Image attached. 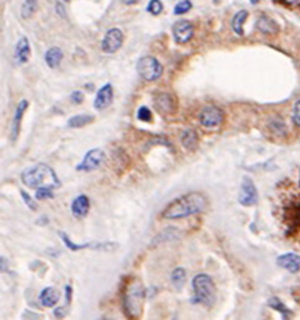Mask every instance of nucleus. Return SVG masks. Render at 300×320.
<instances>
[{
	"instance_id": "obj_22",
	"label": "nucleus",
	"mask_w": 300,
	"mask_h": 320,
	"mask_svg": "<svg viewBox=\"0 0 300 320\" xmlns=\"http://www.w3.org/2000/svg\"><path fill=\"white\" fill-rule=\"evenodd\" d=\"M257 29L264 34H274L277 32V25L272 21V19L266 18V17H261L257 21Z\"/></svg>"
},
{
	"instance_id": "obj_18",
	"label": "nucleus",
	"mask_w": 300,
	"mask_h": 320,
	"mask_svg": "<svg viewBox=\"0 0 300 320\" xmlns=\"http://www.w3.org/2000/svg\"><path fill=\"white\" fill-rule=\"evenodd\" d=\"M62 57H64V53H62V50L57 46H53V48H50V49L46 50V53H45V63L48 65L49 68H52V69H56V68L60 67V64L62 61Z\"/></svg>"
},
{
	"instance_id": "obj_1",
	"label": "nucleus",
	"mask_w": 300,
	"mask_h": 320,
	"mask_svg": "<svg viewBox=\"0 0 300 320\" xmlns=\"http://www.w3.org/2000/svg\"><path fill=\"white\" fill-rule=\"evenodd\" d=\"M206 207H207L206 196L199 192H191L169 203L161 213V216L163 219H168V220H177V219H184L203 212Z\"/></svg>"
},
{
	"instance_id": "obj_16",
	"label": "nucleus",
	"mask_w": 300,
	"mask_h": 320,
	"mask_svg": "<svg viewBox=\"0 0 300 320\" xmlns=\"http://www.w3.org/2000/svg\"><path fill=\"white\" fill-rule=\"evenodd\" d=\"M156 108L159 110L161 114H173L176 110V103L175 99L168 94H161L156 98L155 102Z\"/></svg>"
},
{
	"instance_id": "obj_19",
	"label": "nucleus",
	"mask_w": 300,
	"mask_h": 320,
	"mask_svg": "<svg viewBox=\"0 0 300 320\" xmlns=\"http://www.w3.org/2000/svg\"><path fill=\"white\" fill-rule=\"evenodd\" d=\"M199 135L198 133L192 129H187L184 133L181 134V145L186 147L187 150L194 151L198 147Z\"/></svg>"
},
{
	"instance_id": "obj_27",
	"label": "nucleus",
	"mask_w": 300,
	"mask_h": 320,
	"mask_svg": "<svg viewBox=\"0 0 300 320\" xmlns=\"http://www.w3.org/2000/svg\"><path fill=\"white\" fill-rule=\"evenodd\" d=\"M53 188L50 187H41L36 191L37 200H46V199H53Z\"/></svg>"
},
{
	"instance_id": "obj_38",
	"label": "nucleus",
	"mask_w": 300,
	"mask_h": 320,
	"mask_svg": "<svg viewBox=\"0 0 300 320\" xmlns=\"http://www.w3.org/2000/svg\"><path fill=\"white\" fill-rule=\"evenodd\" d=\"M57 11L58 13H61L62 17H65V11H64V9H62L61 5H57Z\"/></svg>"
},
{
	"instance_id": "obj_37",
	"label": "nucleus",
	"mask_w": 300,
	"mask_h": 320,
	"mask_svg": "<svg viewBox=\"0 0 300 320\" xmlns=\"http://www.w3.org/2000/svg\"><path fill=\"white\" fill-rule=\"evenodd\" d=\"M139 0H122V3H124V5H127V6H132V5H135V3H138Z\"/></svg>"
},
{
	"instance_id": "obj_34",
	"label": "nucleus",
	"mask_w": 300,
	"mask_h": 320,
	"mask_svg": "<svg viewBox=\"0 0 300 320\" xmlns=\"http://www.w3.org/2000/svg\"><path fill=\"white\" fill-rule=\"evenodd\" d=\"M65 298H66V305H69L72 301V286L66 285L65 286Z\"/></svg>"
},
{
	"instance_id": "obj_26",
	"label": "nucleus",
	"mask_w": 300,
	"mask_h": 320,
	"mask_svg": "<svg viewBox=\"0 0 300 320\" xmlns=\"http://www.w3.org/2000/svg\"><path fill=\"white\" fill-rule=\"evenodd\" d=\"M269 307H272L273 309H276V311L280 312L284 319H288V317L291 316V312H289V309H288V308L285 307V305H284V304H282L280 300H278V298H276V297L270 298Z\"/></svg>"
},
{
	"instance_id": "obj_3",
	"label": "nucleus",
	"mask_w": 300,
	"mask_h": 320,
	"mask_svg": "<svg viewBox=\"0 0 300 320\" xmlns=\"http://www.w3.org/2000/svg\"><path fill=\"white\" fill-rule=\"evenodd\" d=\"M146 292L138 281H132L131 284L126 286L123 293V311L130 319H137L142 313L143 300Z\"/></svg>"
},
{
	"instance_id": "obj_20",
	"label": "nucleus",
	"mask_w": 300,
	"mask_h": 320,
	"mask_svg": "<svg viewBox=\"0 0 300 320\" xmlns=\"http://www.w3.org/2000/svg\"><path fill=\"white\" fill-rule=\"evenodd\" d=\"M93 120H95V116L93 115H89V114H81V115L72 116L71 119L68 120L66 126H68L69 129H81V127H84V126L92 123Z\"/></svg>"
},
{
	"instance_id": "obj_5",
	"label": "nucleus",
	"mask_w": 300,
	"mask_h": 320,
	"mask_svg": "<svg viewBox=\"0 0 300 320\" xmlns=\"http://www.w3.org/2000/svg\"><path fill=\"white\" fill-rule=\"evenodd\" d=\"M137 72L143 80L156 81L163 76L164 68L157 58L145 56L137 61Z\"/></svg>"
},
{
	"instance_id": "obj_12",
	"label": "nucleus",
	"mask_w": 300,
	"mask_h": 320,
	"mask_svg": "<svg viewBox=\"0 0 300 320\" xmlns=\"http://www.w3.org/2000/svg\"><path fill=\"white\" fill-rule=\"evenodd\" d=\"M27 108H29V102H27L26 99H22V100L18 103L17 108H15L13 123H11V141H13V142H17V139H18L19 131H21V125H22V119L23 116H25V112L27 111Z\"/></svg>"
},
{
	"instance_id": "obj_30",
	"label": "nucleus",
	"mask_w": 300,
	"mask_h": 320,
	"mask_svg": "<svg viewBox=\"0 0 300 320\" xmlns=\"http://www.w3.org/2000/svg\"><path fill=\"white\" fill-rule=\"evenodd\" d=\"M164 10V6L161 3V0H150L149 5L146 7V11L152 15H160V14L163 13Z\"/></svg>"
},
{
	"instance_id": "obj_36",
	"label": "nucleus",
	"mask_w": 300,
	"mask_h": 320,
	"mask_svg": "<svg viewBox=\"0 0 300 320\" xmlns=\"http://www.w3.org/2000/svg\"><path fill=\"white\" fill-rule=\"evenodd\" d=\"M282 2L284 5H288V6H299L300 5V0H280Z\"/></svg>"
},
{
	"instance_id": "obj_13",
	"label": "nucleus",
	"mask_w": 300,
	"mask_h": 320,
	"mask_svg": "<svg viewBox=\"0 0 300 320\" xmlns=\"http://www.w3.org/2000/svg\"><path fill=\"white\" fill-rule=\"evenodd\" d=\"M89 199L87 195H79L76 196L71 204L72 215L76 219H83L85 218L89 212Z\"/></svg>"
},
{
	"instance_id": "obj_21",
	"label": "nucleus",
	"mask_w": 300,
	"mask_h": 320,
	"mask_svg": "<svg viewBox=\"0 0 300 320\" xmlns=\"http://www.w3.org/2000/svg\"><path fill=\"white\" fill-rule=\"evenodd\" d=\"M247 19V11L246 10H241L238 13L235 14L234 18L231 21V27H233V32L237 34V36L242 37L243 36V23Z\"/></svg>"
},
{
	"instance_id": "obj_6",
	"label": "nucleus",
	"mask_w": 300,
	"mask_h": 320,
	"mask_svg": "<svg viewBox=\"0 0 300 320\" xmlns=\"http://www.w3.org/2000/svg\"><path fill=\"white\" fill-rule=\"evenodd\" d=\"M223 111L219 107L207 106L199 114V122L204 129H215L223 122Z\"/></svg>"
},
{
	"instance_id": "obj_28",
	"label": "nucleus",
	"mask_w": 300,
	"mask_h": 320,
	"mask_svg": "<svg viewBox=\"0 0 300 320\" xmlns=\"http://www.w3.org/2000/svg\"><path fill=\"white\" fill-rule=\"evenodd\" d=\"M191 9H192V3H191L190 0H181V2H179V3L175 6L173 14H175V15H183V14L188 13Z\"/></svg>"
},
{
	"instance_id": "obj_2",
	"label": "nucleus",
	"mask_w": 300,
	"mask_h": 320,
	"mask_svg": "<svg viewBox=\"0 0 300 320\" xmlns=\"http://www.w3.org/2000/svg\"><path fill=\"white\" fill-rule=\"evenodd\" d=\"M21 180L29 188L50 187L56 189L61 187V181L58 180L56 172L46 164L33 165L25 169L21 173Z\"/></svg>"
},
{
	"instance_id": "obj_14",
	"label": "nucleus",
	"mask_w": 300,
	"mask_h": 320,
	"mask_svg": "<svg viewBox=\"0 0 300 320\" xmlns=\"http://www.w3.org/2000/svg\"><path fill=\"white\" fill-rule=\"evenodd\" d=\"M276 262L280 267L285 269L289 273H297L300 270V255L295 253H287L282 254L280 257H277Z\"/></svg>"
},
{
	"instance_id": "obj_39",
	"label": "nucleus",
	"mask_w": 300,
	"mask_h": 320,
	"mask_svg": "<svg viewBox=\"0 0 300 320\" xmlns=\"http://www.w3.org/2000/svg\"><path fill=\"white\" fill-rule=\"evenodd\" d=\"M258 2H260V0H250V3H253V5H257Z\"/></svg>"
},
{
	"instance_id": "obj_17",
	"label": "nucleus",
	"mask_w": 300,
	"mask_h": 320,
	"mask_svg": "<svg viewBox=\"0 0 300 320\" xmlns=\"http://www.w3.org/2000/svg\"><path fill=\"white\" fill-rule=\"evenodd\" d=\"M58 300H60V292L54 286H48L41 290L40 302L44 307L53 308L54 305H57Z\"/></svg>"
},
{
	"instance_id": "obj_32",
	"label": "nucleus",
	"mask_w": 300,
	"mask_h": 320,
	"mask_svg": "<svg viewBox=\"0 0 300 320\" xmlns=\"http://www.w3.org/2000/svg\"><path fill=\"white\" fill-rule=\"evenodd\" d=\"M292 120L297 127H300V100L295 103L293 106V111H292Z\"/></svg>"
},
{
	"instance_id": "obj_23",
	"label": "nucleus",
	"mask_w": 300,
	"mask_h": 320,
	"mask_svg": "<svg viewBox=\"0 0 300 320\" xmlns=\"http://www.w3.org/2000/svg\"><path fill=\"white\" fill-rule=\"evenodd\" d=\"M58 235L61 236L62 242H64V245L66 246V249H69L71 251H80V250H84V249H88V247H92V243H75L73 240L69 238V236L66 235L65 232L61 231L58 232Z\"/></svg>"
},
{
	"instance_id": "obj_25",
	"label": "nucleus",
	"mask_w": 300,
	"mask_h": 320,
	"mask_svg": "<svg viewBox=\"0 0 300 320\" xmlns=\"http://www.w3.org/2000/svg\"><path fill=\"white\" fill-rule=\"evenodd\" d=\"M37 9H38V2L37 0H25L21 9V14H22L23 19L31 18L36 14Z\"/></svg>"
},
{
	"instance_id": "obj_33",
	"label": "nucleus",
	"mask_w": 300,
	"mask_h": 320,
	"mask_svg": "<svg viewBox=\"0 0 300 320\" xmlns=\"http://www.w3.org/2000/svg\"><path fill=\"white\" fill-rule=\"evenodd\" d=\"M71 102L73 104H81L84 102V95L81 91H73L71 94Z\"/></svg>"
},
{
	"instance_id": "obj_40",
	"label": "nucleus",
	"mask_w": 300,
	"mask_h": 320,
	"mask_svg": "<svg viewBox=\"0 0 300 320\" xmlns=\"http://www.w3.org/2000/svg\"><path fill=\"white\" fill-rule=\"evenodd\" d=\"M62 2H64V3H69L71 0H62Z\"/></svg>"
},
{
	"instance_id": "obj_15",
	"label": "nucleus",
	"mask_w": 300,
	"mask_h": 320,
	"mask_svg": "<svg viewBox=\"0 0 300 320\" xmlns=\"http://www.w3.org/2000/svg\"><path fill=\"white\" fill-rule=\"evenodd\" d=\"M30 42H29V40H27L26 37H22V38L18 41L17 46H15V61H17L19 65H23V64H26L27 61L30 60Z\"/></svg>"
},
{
	"instance_id": "obj_11",
	"label": "nucleus",
	"mask_w": 300,
	"mask_h": 320,
	"mask_svg": "<svg viewBox=\"0 0 300 320\" xmlns=\"http://www.w3.org/2000/svg\"><path fill=\"white\" fill-rule=\"evenodd\" d=\"M114 100V89L112 85L106 84L97 91L95 100H93V107L97 111H103L111 106V103Z\"/></svg>"
},
{
	"instance_id": "obj_4",
	"label": "nucleus",
	"mask_w": 300,
	"mask_h": 320,
	"mask_svg": "<svg viewBox=\"0 0 300 320\" xmlns=\"http://www.w3.org/2000/svg\"><path fill=\"white\" fill-rule=\"evenodd\" d=\"M192 288L195 293L192 301L204 304L207 307L214 305L216 300V288L211 277L204 273H199L192 278Z\"/></svg>"
},
{
	"instance_id": "obj_31",
	"label": "nucleus",
	"mask_w": 300,
	"mask_h": 320,
	"mask_svg": "<svg viewBox=\"0 0 300 320\" xmlns=\"http://www.w3.org/2000/svg\"><path fill=\"white\" fill-rule=\"evenodd\" d=\"M21 196H22V199H23V201H25V204L27 205V208H30L31 211H36V209H37L36 201L31 199L30 195H29L27 192L21 191Z\"/></svg>"
},
{
	"instance_id": "obj_8",
	"label": "nucleus",
	"mask_w": 300,
	"mask_h": 320,
	"mask_svg": "<svg viewBox=\"0 0 300 320\" xmlns=\"http://www.w3.org/2000/svg\"><path fill=\"white\" fill-rule=\"evenodd\" d=\"M238 201L239 204L243 205V207H252V205L257 204L258 192H257V188L254 185V182L252 181V178L243 177L241 189H239Z\"/></svg>"
},
{
	"instance_id": "obj_9",
	"label": "nucleus",
	"mask_w": 300,
	"mask_h": 320,
	"mask_svg": "<svg viewBox=\"0 0 300 320\" xmlns=\"http://www.w3.org/2000/svg\"><path fill=\"white\" fill-rule=\"evenodd\" d=\"M123 44V33L119 29H110L102 41V50L107 54L116 53Z\"/></svg>"
},
{
	"instance_id": "obj_24",
	"label": "nucleus",
	"mask_w": 300,
	"mask_h": 320,
	"mask_svg": "<svg viewBox=\"0 0 300 320\" xmlns=\"http://www.w3.org/2000/svg\"><path fill=\"white\" fill-rule=\"evenodd\" d=\"M187 280V273L183 267H176L173 270L172 276H171V281H172L173 286L177 289V290H181L184 284H186Z\"/></svg>"
},
{
	"instance_id": "obj_10",
	"label": "nucleus",
	"mask_w": 300,
	"mask_h": 320,
	"mask_svg": "<svg viewBox=\"0 0 300 320\" xmlns=\"http://www.w3.org/2000/svg\"><path fill=\"white\" fill-rule=\"evenodd\" d=\"M172 32L176 44H187L194 37V26L190 21H179L173 25Z\"/></svg>"
},
{
	"instance_id": "obj_7",
	"label": "nucleus",
	"mask_w": 300,
	"mask_h": 320,
	"mask_svg": "<svg viewBox=\"0 0 300 320\" xmlns=\"http://www.w3.org/2000/svg\"><path fill=\"white\" fill-rule=\"evenodd\" d=\"M104 161H106L104 151L100 150V149H92V150L87 151L84 160L76 166V170H79V172H92V170L99 169L104 164Z\"/></svg>"
},
{
	"instance_id": "obj_35",
	"label": "nucleus",
	"mask_w": 300,
	"mask_h": 320,
	"mask_svg": "<svg viewBox=\"0 0 300 320\" xmlns=\"http://www.w3.org/2000/svg\"><path fill=\"white\" fill-rule=\"evenodd\" d=\"M65 308H62V307H58L54 309V316L57 317V319H61V317H64L65 316Z\"/></svg>"
},
{
	"instance_id": "obj_29",
	"label": "nucleus",
	"mask_w": 300,
	"mask_h": 320,
	"mask_svg": "<svg viewBox=\"0 0 300 320\" xmlns=\"http://www.w3.org/2000/svg\"><path fill=\"white\" fill-rule=\"evenodd\" d=\"M137 119L141 120V122H146V123H150L153 120V115H152V111L146 106H142L138 108L137 111Z\"/></svg>"
}]
</instances>
